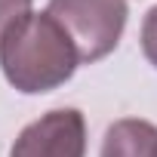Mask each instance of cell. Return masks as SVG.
<instances>
[{
    "label": "cell",
    "instance_id": "4",
    "mask_svg": "<svg viewBox=\"0 0 157 157\" xmlns=\"http://www.w3.org/2000/svg\"><path fill=\"white\" fill-rule=\"evenodd\" d=\"M99 157H157V126L136 117L111 123Z\"/></svg>",
    "mask_w": 157,
    "mask_h": 157
},
{
    "label": "cell",
    "instance_id": "5",
    "mask_svg": "<svg viewBox=\"0 0 157 157\" xmlns=\"http://www.w3.org/2000/svg\"><path fill=\"white\" fill-rule=\"evenodd\" d=\"M142 52H145V59L157 68V6L145 16V22H142Z\"/></svg>",
    "mask_w": 157,
    "mask_h": 157
},
{
    "label": "cell",
    "instance_id": "6",
    "mask_svg": "<svg viewBox=\"0 0 157 157\" xmlns=\"http://www.w3.org/2000/svg\"><path fill=\"white\" fill-rule=\"evenodd\" d=\"M28 13H31V0H0V37L6 34L10 25H16Z\"/></svg>",
    "mask_w": 157,
    "mask_h": 157
},
{
    "label": "cell",
    "instance_id": "3",
    "mask_svg": "<svg viewBox=\"0 0 157 157\" xmlns=\"http://www.w3.org/2000/svg\"><path fill=\"white\" fill-rule=\"evenodd\" d=\"M86 120L77 108H56L28 123L13 142L10 157H83Z\"/></svg>",
    "mask_w": 157,
    "mask_h": 157
},
{
    "label": "cell",
    "instance_id": "1",
    "mask_svg": "<svg viewBox=\"0 0 157 157\" xmlns=\"http://www.w3.org/2000/svg\"><path fill=\"white\" fill-rule=\"evenodd\" d=\"M80 56L49 13H28L0 37V71L19 93H49L68 83Z\"/></svg>",
    "mask_w": 157,
    "mask_h": 157
},
{
    "label": "cell",
    "instance_id": "2",
    "mask_svg": "<svg viewBox=\"0 0 157 157\" xmlns=\"http://www.w3.org/2000/svg\"><path fill=\"white\" fill-rule=\"evenodd\" d=\"M46 13L65 28L83 65L114 52L126 28V0H49Z\"/></svg>",
    "mask_w": 157,
    "mask_h": 157
}]
</instances>
